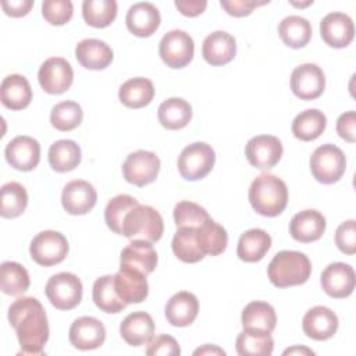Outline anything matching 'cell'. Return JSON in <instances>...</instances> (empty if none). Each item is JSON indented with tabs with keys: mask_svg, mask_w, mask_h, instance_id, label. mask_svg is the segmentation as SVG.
<instances>
[{
	"mask_svg": "<svg viewBox=\"0 0 356 356\" xmlns=\"http://www.w3.org/2000/svg\"><path fill=\"white\" fill-rule=\"evenodd\" d=\"M8 321L14 328L21 352L18 355H43L49 339V323L42 303L33 296H22L8 307Z\"/></svg>",
	"mask_w": 356,
	"mask_h": 356,
	"instance_id": "1",
	"label": "cell"
},
{
	"mask_svg": "<svg viewBox=\"0 0 356 356\" xmlns=\"http://www.w3.org/2000/svg\"><path fill=\"white\" fill-rule=\"evenodd\" d=\"M249 202L256 213L264 217H275L286 207V185L281 178L273 174H261L250 184Z\"/></svg>",
	"mask_w": 356,
	"mask_h": 356,
	"instance_id": "2",
	"label": "cell"
},
{
	"mask_svg": "<svg viewBox=\"0 0 356 356\" xmlns=\"http://www.w3.org/2000/svg\"><path fill=\"white\" fill-rule=\"evenodd\" d=\"M267 274L270 282L277 288L302 285L312 274V263L302 252L281 250L270 261Z\"/></svg>",
	"mask_w": 356,
	"mask_h": 356,
	"instance_id": "3",
	"label": "cell"
},
{
	"mask_svg": "<svg viewBox=\"0 0 356 356\" xmlns=\"http://www.w3.org/2000/svg\"><path fill=\"white\" fill-rule=\"evenodd\" d=\"M164 222L161 214L146 204L134 206L124 218L121 235L129 239H143L157 242L163 236Z\"/></svg>",
	"mask_w": 356,
	"mask_h": 356,
	"instance_id": "4",
	"label": "cell"
},
{
	"mask_svg": "<svg viewBox=\"0 0 356 356\" xmlns=\"http://www.w3.org/2000/svg\"><path fill=\"white\" fill-rule=\"evenodd\" d=\"M346 170L343 152L331 143L318 146L310 156V171L316 181L330 185L338 182Z\"/></svg>",
	"mask_w": 356,
	"mask_h": 356,
	"instance_id": "5",
	"label": "cell"
},
{
	"mask_svg": "<svg viewBox=\"0 0 356 356\" xmlns=\"http://www.w3.org/2000/svg\"><path fill=\"white\" fill-rule=\"evenodd\" d=\"M216 153L204 142L188 145L178 157V171L186 181H199L204 178L214 167Z\"/></svg>",
	"mask_w": 356,
	"mask_h": 356,
	"instance_id": "6",
	"label": "cell"
},
{
	"mask_svg": "<svg viewBox=\"0 0 356 356\" xmlns=\"http://www.w3.org/2000/svg\"><path fill=\"white\" fill-rule=\"evenodd\" d=\"M82 282L72 273H58L49 278L44 292L50 303L58 310H71L82 300Z\"/></svg>",
	"mask_w": 356,
	"mask_h": 356,
	"instance_id": "7",
	"label": "cell"
},
{
	"mask_svg": "<svg viewBox=\"0 0 356 356\" xmlns=\"http://www.w3.org/2000/svg\"><path fill=\"white\" fill-rule=\"evenodd\" d=\"M29 253L35 263L50 267L61 263L67 257L68 242L58 231H42L32 239Z\"/></svg>",
	"mask_w": 356,
	"mask_h": 356,
	"instance_id": "8",
	"label": "cell"
},
{
	"mask_svg": "<svg viewBox=\"0 0 356 356\" xmlns=\"http://www.w3.org/2000/svg\"><path fill=\"white\" fill-rule=\"evenodd\" d=\"M195 53V43L189 33L181 29L167 32L159 44V54L163 63L170 68H184L188 65Z\"/></svg>",
	"mask_w": 356,
	"mask_h": 356,
	"instance_id": "9",
	"label": "cell"
},
{
	"mask_svg": "<svg viewBox=\"0 0 356 356\" xmlns=\"http://www.w3.org/2000/svg\"><path fill=\"white\" fill-rule=\"evenodd\" d=\"M160 171V159L153 152L138 150L127 156L122 164V175L127 182L135 186L152 184Z\"/></svg>",
	"mask_w": 356,
	"mask_h": 356,
	"instance_id": "10",
	"label": "cell"
},
{
	"mask_svg": "<svg viewBox=\"0 0 356 356\" xmlns=\"http://www.w3.org/2000/svg\"><path fill=\"white\" fill-rule=\"evenodd\" d=\"M39 85L49 95H61L68 90L74 81L71 64L63 57H50L39 68Z\"/></svg>",
	"mask_w": 356,
	"mask_h": 356,
	"instance_id": "11",
	"label": "cell"
},
{
	"mask_svg": "<svg viewBox=\"0 0 356 356\" xmlns=\"http://www.w3.org/2000/svg\"><path fill=\"white\" fill-rule=\"evenodd\" d=\"M325 88V75L323 70L313 63L300 64L291 74V89L302 100H314L320 97Z\"/></svg>",
	"mask_w": 356,
	"mask_h": 356,
	"instance_id": "12",
	"label": "cell"
},
{
	"mask_svg": "<svg viewBox=\"0 0 356 356\" xmlns=\"http://www.w3.org/2000/svg\"><path fill=\"white\" fill-rule=\"evenodd\" d=\"M282 143L273 135H257L248 140L245 156L250 165L259 170L273 168L282 156Z\"/></svg>",
	"mask_w": 356,
	"mask_h": 356,
	"instance_id": "13",
	"label": "cell"
},
{
	"mask_svg": "<svg viewBox=\"0 0 356 356\" xmlns=\"http://www.w3.org/2000/svg\"><path fill=\"white\" fill-rule=\"evenodd\" d=\"M320 282L328 296L343 299L349 296L355 289L356 278L353 267L342 261L331 263L323 270Z\"/></svg>",
	"mask_w": 356,
	"mask_h": 356,
	"instance_id": "14",
	"label": "cell"
},
{
	"mask_svg": "<svg viewBox=\"0 0 356 356\" xmlns=\"http://www.w3.org/2000/svg\"><path fill=\"white\" fill-rule=\"evenodd\" d=\"M97 202L95 186L83 179L68 182L61 193V204L68 214L83 216L89 213Z\"/></svg>",
	"mask_w": 356,
	"mask_h": 356,
	"instance_id": "15",
	"label": "cell"
},
{
	"mask_svg": "<svg viewBox=\"0 0 356 356\" xmlns=\"http://www.w3.org/2000/svg\"><path fill=\"white\" fill-rule=\"evenodd\" d=\"M70 342L81 350L97 349L104 343L106 328L100 320L90 316L78 317L70 327Z\"/></svg>",
	"mask_w": 356,
	"mask_h": 356,
	"instance_id": "16",
	"label": "cell"
},
{
	"mask_svg": "<svg viewBox=\"0 0 356 356\" xmlns=\"http://www.w3.org/2000/svg\"><path fill=\"white\" fill-rule=\"evenodd\" d=\"M4 156L13 168L19 171H32L38 167L40 160V145L31 136H15L7 143Z\"/></svg>",
	"mask_w": 356,
	"mask_h": 356,
	"instance_id": "17",
	"label": "cell"
},
{
	"mask_svg": "<svg viewBox=\"0 0 356 356\" xmlns=\"http://www.w3.org/2000/svg\"><path fill=\"white\" fill-rule=\"evenodd\" d=\"M320 33L328 46L335 49L346 47L355 38L353 21L345 13H330L320 22Z\"/></svg>",
	"mask_w": 356,
	"mask_h": 356,
	"instance_id": "18",
	"label": "cell"
},
{
	"mask_svg": "<svg viewBox=\"0 0 356 356\" xmlns=\"http://www.w3.org/2000/svg\"><path fill=\"white\" fill-rule=\"evenodd\" d=\"M325 227V217L320 211L306 209L292 217L289 222V234L295 241L309 243L318 241L323 236Z\"/></svg>",
	"mask_w": 356,
	"mask_h": 356,
	"instance_id": "19",
	"label": "cell"
},
{
	"mask_svg": "<svg viewBox=\"0 0 356 356\" xmlns=\"http://www.w3.org/2000/svg\"><path fill=\"white\" fill-rule=\"evenodd\" d=\"M161 22L160 13L157 7L147 1H139L129 7L125 24L131 33L139 38H147L153 35Z\"/></svg>",
	"mask_w": 356,
	"mask_h": 356,
	"instance_id": "20",
	"label": "cell"
},
{
	"mask_svg": "<svg viewBox=\"0 0 356 356\" xmlns=\"http://www.w3.org/2000/svg\"><path fill=\"white\" fill-rule=\"evenodd\" d=\"M302 328L309 338L314 341H325L337 332L338 317L325 306H314L303 316Z\"/></svg>",
	"mask_w": 356,
	"mask_h": 356,
	"instance_id": "21",
	"label": "cell"
},
{
	"mask_svg": "<svg viewBox=\"0 0 356 356\" xmlns=\"http://www.w3.org/2000/svg\"><path fill=\"white\" fill-rule=\"evenodd\" d=\"M157 252L152 242L143 239H134L121 252L120 267H129L147 275L154 271L157 266Z\"/></svg>",
	"mask_w": 356,
	"mask_h": 356,
	"instance_id": "22",
	"label": "cell"
},
{
	"mask_svg": "<svg viewBox=\"0 0 356 356\" xmlns=\"http://www.w3.org/2000/svg\"><path fill=\"white\" fill-rule=\"evenodd\" d=\"M114 286L118 296L127 303H140L147 298L149 285L146 275L129 267H120L114 274Z\"/></svg>",
	"mask_w": 356,
	"mask_h": 356,
	"instance_id": "23",
	"label": "cell"
},
{
	"mask_svg": "<svg viewBox=\"0 0 356 356\" xmlns=\"http://www.w3.org/2000/svg\"><path fill=\"white\" fill-rule=\"evenodd\" d=\"M236 54L235 38L225 31H216L206 36L202 44V56L210 65H225Z\"/></svg>",
	"mask_w": 356,
	"mask_h": 356,
	"instance_id": "24",
	"label": "cell"
},
{
	"mask_svg": "<svg viewBox=\"0 0 356 356\" xmlns=\"http://www.w3.org/2000/svg\"><path fill=\"white\" fill-rule=\"evenodd\" d=\"M167 321L174 327L191 325L199 313L197 298L186 291L177 292L170 298L164 309Z\"/></svg>",
	"mask_w": 356,
	"mask_h": 356,
	"instance_id": "25",
	"label": "cell"
},
{
	"mask_svg": "<svg viewBox=\"0 0 356 356\" xmlns=\"http://www.w3.org/2000/svg\"><path fill=\"white\" fill-rule=\"evenodd\" d=\"M120 334L131 346L147 345L154 334V321L146 312L129 313L121 321Z\"/></svg>",
	"mask_w": 356,
	"mask_h": 356,
	"instance_id": "26",
	"label": "cell"
},
{
	"mask_svg": "<svg viewBox=\"0 0 356 356\" xmlns=\"http://www.w3.org/2000/svg\"><path fill=\"white\" fill-rule=\"evenodd\" d=\"M75 57L86 70H103L113 61V50L106 42L89 38L76 44Z\"/></svg>",
	"mask_w": 356,
	"mask_h": 356,
	"instance_id": "27",
	"label": "cell"
},
{
	"mask_svg": "<svg viewBox=\"0 0 356 356\" xmlns=\"http://www.w3.org/2000/svg\"><path fill=\"white\" fill-rule=\"evenodd\" d=\"M0 99L10 110H22L32 100V89L28 79L19 74L7 75L0 86Z\"/></svg>",
	"mask_w": 356,
	"mask_h": 356,
	"instance_id": "28",
	"label": "cell"
},
{
	"mask_svg": "<svg viewBox=\"0 0 356 356\" xmlns=\"http://www.w3.org/2000/svg\"><path fill=\"white\" fill-rule=\"evenodd\" d=\"M271 248V236L261 228H252L243 232L238 241L236 254L242 261H260Z\"/></svg>",
	"mask_w": 356,
	"mask_h": 356,
	"instance_id": "29",
	"label": "cell"
},
{
	"mask_svg": "<svg viewBox=\"0 0 356 356\" xmlns=\"http://www.w3.org/2000/svg\"><path fill=\"white\" fill-rule=\"evenodd\" d=\"M243 330H257L264 332H273L277 325V314L274 307L261 300H253L248 303L242 310Z\"/></svg>",
	"mask_w": 356,
	"mask_h": 356,
	"instance_id": "30",
	"label": "cell"
},
{
	"mask_svg": "<svg viewBox=\"0 0 356 356\" xmlns=\"http://www.w3.org/2000/svg\"><path fill=\"white\" fill-rule=\"evenodd\" d=\"M154 96L153 82L147 78L136 76L125 81L118 90L120 102L129 108H140L147 106Z\"/></svg>",
	"mask_w": 356,
	"mask_h": 356,
	"instance_id": "31",
	"label": "cell"
},
{
	"mask_svg": "<svg viewBox=\"0 0 356 356\" xmlns=\"http://www.w3.org/2000/svg\"><path fill=\"white\" fill-rule=\"evenodd\" d=\"M159 122L171 131L185 128L192 118L191 104L181 97H170L164 100L157 110Z\"/></svg>",
	"mask_w": 356,
	"mask_h": 356,
	"instance_id": "32",
	"label": "cell"
},
{
	"mask_svg": "<svg viewBox=\"0 0 356 356\" xmlns=\"http://www.w3.org/2000/svg\"><path fill=\"white\" fill-rule=\"evenodd\" d=\"M327 117L317 108H309L299 113L292 121V134L296 139L310 142L317 139L325 129Z\"/></svg>",
	"mask_w": 356,
	"mask_h": 356,
	"instance_id": "33",
	"label": "cell"
},
{
	"mask_svg": "<svg viewBox=\"0 0 356 356\" xmlns=\"http://www.w3.org/2000/svg\"><path fill=\"white\" fill-rule=\"evenodd\" d=\"M235 349L241 356H270L274 350V339L270 332L243 330L236 337Z\"/></svg>",
	"mask_w": 356,
	"mask_h": 356,
	"instance_id": "34",
	"label": "cell"
},
{
	"mask_svg": "<svg viewBox=\"0 0 356 356\" xmlns=\"http://www.w3.org/2000/svg\"><path fill=\"white\" fill-rule=\"evenodd\" d=\"M278 35L286 46L300 49L305 47L312 38V25L300 15H288L281 19L278 25Z\"/></svg>",
	"mask_w": 356,
	"mask_h": 356,
	"instance_id": "35",
	"label": "cell"
},
{
	"mask_svg": "<svg viewBox=\"0 0 356 356\" xmlns=\"http://www.w3.org/2000/svg\"><path fill=\"white\" fill-rule=\"evenodd\" d=\"M81 159V147L71 139L57 140L49 149V164L57 172L72 171Z\"/></svg>",
	"mask_w": 356,
	"mask_h": 356,
	"instance_id": "36",
	"label": "cell"
},
{
	"mask_svg": "<svg viewBox=\"0 0 356 356\" xmlns=\"http://www.w3.org/2000/svg\"><path fill=\"white\" fill-rule=\"evenodd\" d=\"M174 254L184 263H197L206 254L197 242V228L195 227H181L177 229L172 243Z\"/></svg>",
	"mask_w": 356,
	"mask_h": 356,
	"instance_id": "37",
	"label": "cell"
},
{
	"mask_svg": "<svg viewBox=\"0 0 356 356\" xmlns=\"http://www.w3.org/2000/svg\"><path fill=\"white\" fill-rule=\"evenodd\" d=\"M92 299L104 313H120L128 306L115 291L114 275H103L95 281Z\"/></svg>",
	"mask_w": 356,
	"mask_h": 356,
	"instance_id": "38",
	"label": "cell"
},
{
	"mask_svg": "<svg viewBox=\"0 0 356 356\" xmlns=\"http://www.w3.org/2000/svg\"><path fill=\"white\" fill-rule=\"evenodd\" d=\"M29 274L24 266L15 261H3L0 267V289L3 293L17 296L28 291Z\"/></svg>",
	"mask_w": 356,
	"mask_h": 356,
	"instance_id": "39",
	"label": "cell"
},
{
	"mask_svg": "<svg viewBox=\"0 0 356 356\" xmlns=\"http://www.w3.org/2000/svg\"><path fill=\"white\" fill-rule=\"evenodd\" d=\"M197 242L204 254L218 256L227 249L228 234L222 225L209 218L197 228Z\"/></svg>",
	"mask_w": 356,
	"mask_h": 356,
	"instance_id": "40",
	"label": "cell"
},
{
	"mask_svg": "<svg viewBox=\"0 0 356 356\" xmlns=\"http://www.w3.org/2000/svg\"><path fill=\"white\" fill-rule=\"evenodd\" d=\"M82 17L93 28H106L117 17L115 0H85L82 3Z\"/></svg>",
	"mask_w": 356,
	"mask_h": 356,
	"instance_id": "41",
	"label": "cell"
},
{
	"mask_svg": "<svg viewBox=\"0 0 356 356\" xmlns=\"http://www.w3.org/2000/svg\"><path fill=\"white\" fill-rule=\"evenodd\" d=\"M1 207L0 214L4 218L19 217L28 206V193L26 189L18 182H7L1 186Z\"/></svg>",
	"mask_w": 356,
	"mask_h": 356,
	"instance_id": "42",
	"label": "cell"
},
{
	"mask_svg": "<svg viewBox=\"0 0 356 356\" xmlns=\"http://www.w3.org/2000/svg\"><path fill=\"white\" fill-rule=\"evenodd\" d=\"M83 118V111L76 102L65 100L57 103L50 113V122L51 125L63 132L75 129Z\"/></svg>",
	"mask_w": 356,
	"mask_h": 356,
	"instance_id": "43",
	"label": "cell"
},
{
	"mask_svg": "<svg viewBox=\"0 0 356 356\" xmlns=\"http://www.w3.org/2000/svg\"><path fill=\"white\" fill-rule=\"evenodd\" d=\"M139 202L134 196H129V195H117L113 199H110L104 209V220H106L107 227L113 232L121 235L122 222H124L125 216Z\"/></svg>",
	"mask_w": 356,
	"mask_h": 356,
	"instance_id": "44",
	"label": "cell"
},
{
	"mask_svg": "<svg viewBox=\"0 0 356 356\" xmlns=\"http://www.w3.org/2000/svg\"><path fill=\"white\" fill-rule=\"evenodd\" d=\"M210 218L206 209H203L200 204L182 200L178 202L174 207V221L177 228L181 227H195L199 228Z\"/></svg>",
	"mask_w": 356,
	"mask_h": 356,
	"instance_id": "45",
	"label": "cell"
},
{
	"mask_svg": "<svg viewBox=\"0 0 356 356\" xmlns=\"http://www.w3.org/2000/svg\"><path fill=\"white\" fill-rule=\"evenodd\" d=\"M74 6L70 0H44L42 15L50 25H64L72 18Z\"/></svg>",
	"mask_w": 356,
	"mask_h": 356,
	"instance_id": "46",
	"label": "cell"
},
{
	"mask_svg": "<svg viewBox=\"0 0 356 356\" xmlns=\"http://www.w3.org/2000/svg\"><path fill=\"white\" fill-rule=\"evenodd\" d=\"M335 245L345 254H355L356 252V221L348 220L342 222L335 231Z\"/></svg>",
	"mask_w": 356,
	"mask_h": 356,
	"instance_id": "47",
	"label": "cell"
},
{
	"mask_svg": "<svg viewBox=\"0 0 356 356\" xmlns=\"http://www.w3.org/2000/svg\"><path fill=\"white\" fill-rule=\"evenodd\" d=\"M181 353V348L175 338L167 334H161L156 338H152L146 348L147 356H156V355H172L177 356Z\"/></svg>",
	"mask_w": 356,
	"mask_h": 356,
	"instance_id": "48",
	"label": "cell"
},
{
	"mask_svg": "<svg viewBox=\"0 0 356 356\" xmlns=\"http://www.w3.org/2000/svg\"><path fill=\"white\" fill-rule=\"evenodd\" d=\"M268 1H256V0H221V7L232 17H245L249 15L253 8L257 6L267 4Z\"/></svg>",
	"mask_w": 356,
	"mask_h": 356,
	"instance_id": "49",
	"label": "cell"
},
{
	"mask_svg": "<svg viewBox=\"0 0 356 356\" xmlns=\"http://www.w3.org/2000/svg\"><path fill=\"white\" fill-rule=\"evenodd\" d=\"M355 131H356V113L353 110L341 114L337 120V132L338 135L349 143H355Z\"/></svg>",
	"mask_w": 356,
	"mask_h": 356,
	"instance_id": "50",
	"label": "cell"
},
{
	"mask_svg": "<svg viewBox=\"0 0 356 356\" xmlns=\"http://www.w3.org/2000/svg\"><path fill=\"white\" fill-rule=\"evenodd\" d=\"M33 6L32 0H3L1 7L10 17H24Z\"/></svg>",
	"mask_w": 356,
	"mask_h": 356,
	"instance_id": "51",
	"label": "cell"
},
{
	"mask_svg": "<svg viewBox=\"0 0 356 356\" xmlns=\"http://www.w3.org/2000/svg\"><path fill=\"white\" fill-rule=\"evenodd\" d=\"M174 4L178 11L186 17H196L202 14L207 7L206 0H175Z\"/></svg>",
	"mask_w": 356,
	"mask_h": 356,
	"instance_id": "52",
	"label": "cell"
},
{
	"mask_svg": "<svg viewBox=\"0 0 356 356\" xmlns=\"http://www.w3.org/2000/svg\"><path fill=\"white\" fill-rule=\"evenodd\" d=\"M193 355H225V350L216 345H204L203 348L196 349Z\"/></svg>",
	"mask_w": 356,
	"mask_h": 356,
	"instance_id": "53",
	"label": "cell"
},
{
	"mask_svg": "<svg viewBox=\"0 0 356 356\" xmlns=\"http://www.w3.org/2000/svg\"><path fill=\"white\" fill-rule=\"evenodd\" d=\"M284 355H314V352L306 346H293L284 350Z\"/></svg>",
	"mask_w": 356,
	"mask_h": 356,
	"instance_id": "54",
	"label": "cell"
}]
</instances>
